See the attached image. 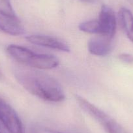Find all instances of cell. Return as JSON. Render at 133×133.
Wrapping results in <instances>:
<instances>
[{
	"label": "cell",
	"mask_w": 133,
	"mask_h": 133,
	"mask_svg": "<svg viewBox=\"0 0 133 133\" xmlns=\"http://www.w3.org/2000/svg\"><path fill=\"white\" fill-rule=\"evenodd\" d=\"M14 75L25 90L41 99L52 103H60L65 99L61 84L45 72L22 65L15 69Z\"/></svg>",
	"instance_id": "cell-1"
},
{
	"label": "cell",
	"mask_w": 133,
	"mask_h": 133,
	"mask_svg": "<svg viewBox=\"0 0 133 133\" xmlns=\"http://www.w3.org/2000/svg\"><path fill=\"white\" fill-rule=\"evenodd\" d=\"M0 129L4 133H24L22 123L15 110L0 98Z\"/></svg>",
	"instance_id": "cell-2"
},
{
	"label": "cell",
	"mask_w": 133,
	"mask_h": 133,
	"mask_svg": "<svg viewBox=\"0 0 133 133\" xmlns=\"http://www.w3.org/2000/svg\"><path fill=\"white\" fill-rule=\"evenodd\" d=\"M117 19L114 11L109 6L104 5L101 7L98 16L101 35L114 38L117 28Z\"/></svg>",
	"instance_id": "cell-3"
},
{
	"label": "cell",
	"mask_w": 133,
	"mask_h": 133,
	"mask_svg": "<svg viewBox=\"0 0 133 133\" xmlns=\"http://www.w3.org/2000/svg\"><path fill=\"white\" fill-rule=\"evenodd\" d=\"M25 39L31 44L39 46L51 48L64 52H69L70 48L65 42L57 37L46 35H29Z\"/></svg>",
	"instance_id": "cell-4"
},
{
	"label": "cell",
	"mask_w": 133,
	"mask_h": 133,
	"mask_svg": "<svg viewBox=\"0 0 133 133\" xmlns=\"http://www.w3.org/2000/svg\"><path fill=\"white\" fill-rule=\"evenodd\" d=\"M59 64V59L54 55L33 52L26 66L38 70H47L56 68Z\"/></svg>",
	"instance_id": "cell-5"
},
{
	"label": "cell",
	"mask_w": 133,
	"mask_h": 133,
	"mask_svg": "<svg viewBox=\"0 0 133 133\" xmlns=\"http://www.w3.org/2000/svg\"><path fill=\"white\" fill-rule=\"evenodd\" d=\"M113 38L98 35L91 38L88 43V52L96 56L104 57L109 54L113 48Z\"/></svg>",
	"instance_id": "cell-6"
},
{
	"label": "cell",
	"mask_w": 133,
	"mask_h": 133,
	"mask_svg": "<svg viewBox=\"0 0 133 133\" xmlns=\"http://www.w3.org/2000/svg\"><path fill=\"white\" fill-rule=\"evenodd\" d=\"M0 31L18 36L23 35L25 29L17 16L12 17L0 12Z\"/></svg>",
	"instance_id": "cell-7"
},
{
	"label": "cell",
	"mask_w": 133,
	"mask_h": 133,
	"mask_svg": "<svg viewBox=\"0 0 133 133\" xmlns=\"http://www.w3.org/2000/svg\"><path fill=\"white\" fill-rule=\"evenodd\" d=\"M6 50L12 59L24 66H26L29 58L33 53L31 50L16 44L7 46Z\"/></svg>",
	"instance_id": "cell-8"
},
{
	"label": "cell",
	"mask_w": 133,
	"mask_h": 133,
	"mask_svg": "<svg viewBox=\"0 0 133 133\" xmlns=\"http://www.w3.org/2000/svg\"><path fill=\"white\" fill-rule=\"evenodd\" d=\"M118 16L120 25L126 35L133 31V14L131 11L125 7H121Z\"/></svg>",
	"instance_id": "cell-9"
},
{
	"label": "cell",
	"mask_w": 133,
	"mask_h": 133,
	"mask_svg": "<svg viewBox=\"0 0 133 133\" xmlns=\"http://www.w3.org/2000/svg\"><path fill=\"white\" fill-rule=\"evenodd\" d=\"M101 125L104 127L107 133H130L110 116H109Z\"/></svg>",
	"instance_id": "cell-10"
},
{
	"label": "cell",
	"mask_w": 133,
	"mask_h": 133,
	"mask_svg": "<svg viewBox=\"0 0 133 133\" xmlns=\"http://www.w3.org/2000/svg\"><path fill=\"white\" fill-rule=\"evenodd\" d=\"M78 28L80 31L84 33L98 35H101L98 20H90L83 22L79 24Z\"/></svg>",
	"instance_id": "cell-11"
},
{
	"label": "cell",
	"mask_w": 133,
	"mask_h": 133,
	"mask_svg": "<svg viewBox=\"0 0 133 133\" xmlns=\"http://www.w3.org/2000/svg\"><path fill=\"white\" fill-rule=\"evenodd\" d=\"M0 12L9 16H16L10 0H0Z\"/></svg>",
	"instance_id": "cell-12"
},
{
	"label": "cell",
	"mask_w": 133,
	"mask_h": 133,
	"mask_svg": "<svg viewBox=\"0 0 133 133\" xmlns=\"http://www.w3.org/2000/svg\"><path fill=\"white\" fill-rule=\"evenodd\" d=\"M119 59L127 64H133V55L129 53H121L118 56Z\"/></svg>",
	"instance_id": "cell-13"
},
{
	"label": "cell",
	"mask_w": 133,
	"mask_h": 133,
	"mask_svg": "<svg viewBox=\"0 0 133 133\" xmlns=\"http://www.w3.org/2000/svg\"><path fill=\"white\" fill-rule=\"evenodd\" d=\"M127 36L128 39H129L132 43H133V31H132L131 32H130V33H128V34H127Z\"/></svg>",
	"instance_id": "cell-14"
},
{
	"label": "cell",
	"mask_w": 133,
	"mask_h": 133,
	"mask_svg": "<svg viewBox=\"0 0 133 133\" xmlns=\"http://www.w3.org/2000/svg\"><path fill=\"white\" fill-rule=\"evenodd\" d=\"M50 133H63V132H57V131H53V130H50L49 131Z\"/></svg>",
	"instance_id": "cell-15"
},
{
	"label": "cell",
	"mask_w": 133,
	"mask_h": 133,
	"mask_svg": "<svg viewBox=\"0 0 133 133\" xmlns=\"http://www.w3.org/2000/svg\"><path fill=\"white\" fill-rule=\"evenodd\" d=\"M0 133H4V132H3L2 131V130H1V129H0Z\"/></svg>",
	"instance_id": "cell-16"
},
{
	"label": "cell",
	"mask_w": 133,
	"mask_h": 133,
	"mask_svg": "<svg viewBox=\"0 0 133 133\" xmlns=\"http://www.w3.org/2000/svg\"><path fill=\"white\" fill-rule=\"evenodd\" d=\"M2 76V73H1V71H0V77Z\"/></svg>",
	"instance_id": "cell-17"
}]
</instances>
